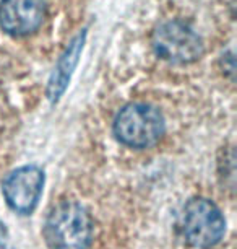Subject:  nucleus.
<instances>
[{
    "instance_id": "4",
    "label": "nucleus",
    "mask_w": 237,
    "mask_h": 249,
    "mask_svg": "<svg viewBox=\"0 0 237 249\" xmlns=\"http://www.w3.org/2000/svg\"><path fill=\"white\" fill-rule=\"evenodd\" d=\"M153 48L162 60L171 64H192L203 53L200 36L182 21H166L153 35Z\"/></svg>"
},
{
    "instance_id": "3",
    "label": "nucleus",
    "mask_w": 237,
    "mask_h": 249,
    "mask_svg": "<svg viewBox=\"0 0 237 249\" xmlns=\"http://www.w3.org/2000/svg\"><path fill=\"white\" fill-rule=\"evenodd\" d=\"M182 231L193 248L216 246L226 233V220L215 202L205 197L189 200L182 215Z\"/></svg>"
},
{
    "instance_id": "7",
    "label": "nucleus",
    "mask_w": 237,
    "mask_h": 249,
    "mask_svg": "<svg viewBox=\"0 0 237 249\" xmlns=\"http://www.w3.org/2000/svg\"><path fill=\"white\" fill-rule=\"evenodd\" d=\"M83 44H85V33L77 36L70 43V46L67 48V51L62 54V57L59 59V62L54 69L52 77L49 80L47 95L50 98V101H57L59 98L63 95L65 88H67L68 82H70V78H72L73 70H75L78 64V57H80V54L83 51Z\"/></svg>"
},
{
    "instance_id": "2",
    "label": "nucleus",
    "mask_w": 237,
    "mask_h": 249,
    "mask_svg": "<svg viewBox=\"0 0 237 249\" xmlns=\"http://www.w3.org/2000/svg\"><path fill=\"white\" fill-rule=\"evenodd\" d=\"M114 134L130 148H148L164 134V117L156 107L145 103H132L117 112Z\"/></svg>"
},
{
    "instance_id": "8",
    "label": "nucleus",
    "mask_w": 237,
    "mask_h": 249,
    "mask_svg": "<svg viewBox=\"0 0 237 249\" xmlns=\"http://www.w3.org/2000/svg\"><path fill=\"white\" fill-rule=\"evenodd\" d=\"M7 236H8V233H7L5 225L0 222V249H5V246H7Z\"/></svg>"
},
{
    "instance_id": "6",
    "label": "nucleus",
    "mask_w": 237,
    "mask_h": 249,
    "mask_svg": "<svg viewBox=\"0 0 237 249\" xmlns=\"http://www.w3.org/2000/svg\"><path fill=\"white\" fill-rule=\"evenodd\" d=\"M44 0H0V28L12 36H28L43 25Z\"/></svg>"
},
{
    "instance_id": "1",
    "label": "nucleus",
    "mask_w": 237,
    "mask_h": 249,
    "mask_svg": "<svg viewBox=\"0 0 237 249\" xmlns=\"http://www.w3.org/2000/svg\"><path fill=\"white\" fill-rule=\"evenodd\" d=\"M49 249H88L93 239V220L77 202H62L50 210L44 225Z\"/></svg>"
},
{
    "instance_id": "5",
    "label": "nucleus",
    "mask_w": 237,
    "mask_h": 249,
    "mask_svg": "<svg viewBox=\"0 0 237 249\" xmlns=\"http://www.w3.org/2000/svg\"><path fill=\"white\" fill-rule=\"evenodd\" d=\"M44 171L34 164H26L12 171L2 184V194L12 210L30 215L43 196Z\"/></svg>"
}]
</instances>
